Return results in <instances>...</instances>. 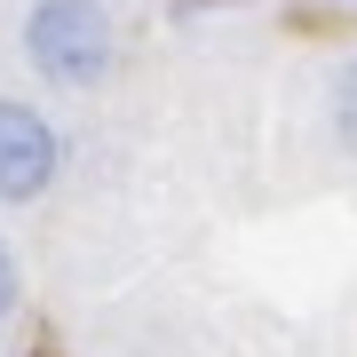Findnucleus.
I'll use <instances>...</instances> for the list:
<instances>
[{
	"instance_id": "39448f33",
	"label": "nucleus",
	"mask_w": 357,
	"mask_h": 357,
	"mask_svg": "<svg viewBox=\"0 0 357 357\" xmlns=\"http://www.w3.org/2000/svg\"><path fill=\"white\" fill-rule=\"evenodd\" d=\"M349 8H357V0H349Z\"/></svg>"
},
{
	"instance_id": "20e7f679",
	"label": "nucleus",
	"mask_w": 357,
	"mask_h": 357,
	"mask_svg": "<svg viewBox=\"0 0 357 357\" xmlns=\"http://www.w3.org/2000/svg\"><path fill=\"white\" fill-rule=\"evenodd\" d=\"M16 302H24V278H16V255H8V238H0V326L16 318Z\"/></svg>"
},
{
	"instance_id": "f257e3e1",
	"label": "nucleus",
	"mask_w": 357,
	"mask_h": 357,
	"mask_svg": "<svg viewBox=\"0 0 357 357\" xmlns=\"http://www.w3.org/2000/svg\"><path fill=\"white\" fill-rule=\"evenodd\" d=\"M24 64L48 79V88L88 96L112 79L119 64V32L103 0H32L24 8Z\"/></svg>"
},
{
	"instance_id": "f03ea898",
	"label": "nucleus",
	"mask_w": 357,
	"mask_h": 357,
	"mask_svg": "<svg viewBox=\"0 0 357 357\" xmlns=\"http://www.w3.org/2000/svg\"><path fill=\"white\" fill-rule=\"evenodd\" d=\"M64 175V135L24 96H0V206H32Z\"/></svg>"
},
{
	"instance_id": "7ed1b4c3",
	"label": "nucleus",
	"mask_w": 357,
	"mask_h": 357,
	"mask_svg": "<svg viewBox=\"0 0 357 357\" xmlns=\"http://www.w3.org/2000/svg\"><path fill=\"white\" fill-rule=\"evenodd\" d=\"M326 128H333V143L357 159V56L326 79Z\"/></svg>"
}]
</instances>
